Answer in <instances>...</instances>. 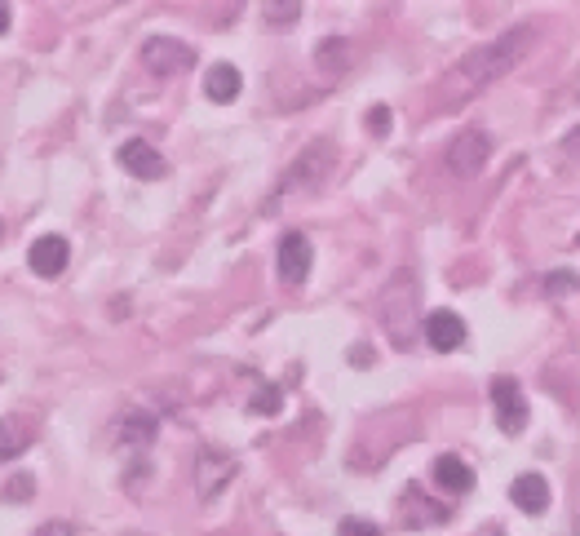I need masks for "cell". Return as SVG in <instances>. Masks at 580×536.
Returning a JSON list of instances; mask_svg holds the SVG:
<instances>
[{
    "label": "cell",
    "mask_w": 580,
    "mask_h": 536,
    "mask_svg": "<svg viewBox=\"0 0 580 536\" xmlns=\"http://www.w3.org/2000/svg\"><path fill=\"white\" fill-rule=\"evenodd\" d=\"M36 536H76V528H71L67 519H54V523H45V528H40Z\"/></svg>",
    "instance_id": "22"
},
{
    "label": "cell",
    "mask_w": 580,
    "mask_h": 536,
    "mask_svg": "<svg viewBox=\"0 0 580 536\" xmlns=\"http://www.w3.org/2000/svg\"><path fill=\"white\" fill-rule=\"evenodd\" d=\"M386 125H390V111L377 107V111H372V129H386Z\"/></svg>",
    "instance_id": "25"
},
{
    "label": "cell",
    "mask_w": 580,
    "mask_h": 536,
    "mask_svg": "<svg viewBox=\"0 0 580 536\" xmlns=\"http://www.w3.org/2000/svg\"><path fill=\"white\" fill-rule=\"evenodd\" d=\"M0 231H5V226H0Z\"/></svg>",
    "instance_id": "28"
},
{
    "label": "cell",
    "mask_w": 580,
    "mask_h": 536,
    "mask_svg": "<svg viewBox=\"0 0 580 536\" xmlns=\"http://www.w3.org/2000/svg\"><path fill=\"white\" fill-rule=\"evenodd\" d=\"M67 262H71V249L62 235H40V240L27 249V266L36 275H45V280H58V275L67 271Z\"/></svg>",
    "instance_id": "8"
},
{
    "label": "cell",
    "mask_w": 580,
    "mask_h": 536,
    "mask_svg": "<svg viewBox=\"0 0 580 536\" xmlns=\"http://www.w3.org/2000/svg\"><path fill=\"white\" fill-rule=\"evenodd\" d=\"M27 443H31V430L23 426V421H0V457H18V452H27Z\"/></svg>",
    "instance_id": "15"
},
{
    "label": "cell",
    "mask_w": 580,
    "mask_h": 536,
    "mask_svg": "<svg viewBox=\"0 0 580 536\" xmlns=\"http://www.w3.org/2000/svg\"><path fill=\"white\" fill-rule=\"evenodd\" d=\"M155 430H160V421H155L151 412H124L116 439L129 443V448H147V443L155 439Z\"/></svg>",
    "instance_id": "12"
},
{
    "label": "cell",
    "mask_w": 580,
    "mask_h": 536,
    "mask_svg": "<svg viewBox=\"0 0 580 536\" xmlns=\"http://www.w3.org/2000/svg\"><path fill=\"white\" fill-rule=\"evenodd\" d=\"M337 536H381V532H377V523H372V519H346L337 528Z\"/></svg>",
    "instance_id": "21"
},
{
    "label": "cell",
    "mask_w": 580,
    "mask_h": 536,
    "mask_svg": "<svg viewBox=\"0 0 580 536\" xmlns=\"http://www.w3.org/2000/svg\"><path fill=\"white\" fill-rule=\"evenodd\" d=\"M492 408H496V426L505 435H523L527 430V399H523V386L510 377H496L492 381Z\"/></svg>",
    "instance_id": "5"
},
{
    "label": "cell",
    "mask_w": 580,
    "mask_h": 536,
    "mask_svg": "<svg viewBox=\"0 0 580 536\" xmlns=\"http://www.w3.org/2000/svg\"><path fill=\"white\" fill-rule=\"evenodd\" d=\"M576 244H580V235H576Z\"/></svg>",
    "instance_id": "27"
},
{
    "label": "cell",
    "mask_w": 580,
    "mask_h": 536,
    "mask_svg": "<svg viewBox=\"0 0 580 536\" xmlns=\"http://www.w3.org/2000/svg\"><path fill=\"white\" fill-rule=\"evenodd\" d=\"M434 479H439V488H448V492H470L474 488V470L465 466L461 457H439L434 461Z\"/></svg>",
    "instance_id": "13"
},
{
    "label": "cell",
    "mask_w": 580,
    "mask_h": 536,
    "mask_svg": "<svg viewBox=\"0 0 580 536\" xmlns=\"http://www.w3.org/2000/svg\"><path fill=\"white\" fill-rule=\"evenodd\" d=\"M142 63H147V71H155V76H178V71H191L195 49L182 45V40H173V36H151L147 45H142Z\"/></svg>",
    "instance_id": "4"
},
{
    "label": "cell",
    "mask_w": 580,
    "mask_h": 536,
    "mask_svg": "<svg viewBox=\"0 0 580 536\" xmlns=\"http://www.w3.org/2000/svg\"><path fill=\"white\" fill-rule=\"evenodd\" d=\"M532 40H536L532 23H519V27H510L505 36L488 40L483 49H470V54H465L461 63L452 67V76H448V102H461V98L479 94V89L496 85L505 71H514L523 63V54L532 49Z\"/></svg>",
    "instance_id": "1"
},
{
    "label": "cell",
    "mask_w": 580,
    "mask_h": 536,
    "mask_svg": "<svg viewBox=\"0 0 580 536\" xmlns=\"http://www.w3.org/2000/svg\"><path fill=\"white\" fill-rule=\"evenodd\" d=\"M262 18H266V27H293L297 18H302V5H297V0H266L262 5Z\"/></svg>",
    "instance_id": "16"
},
{
    "label": "cell",
    "mask_w": 580,
    "mask_h": 536,
    "mask_svg": "<svg viewBox=\"0 0 580 536\" xmlns=\"http://www.w3.org/2000/svg\"><path fill=\"white\" fill-rule=\"evenodd\" d=\"M279 404H284V395H279V386L271 381V386H262V390H257V395H253V404H248V408H253L257 417H275Z\"/></svg>",
    "instance_id": "18"
},
{
    "label": "cell",
    "mask_w": 580,
    "mask_h": 536,
    "mask_svg": "<svg viewBox=\"0 0 580 536\" xmlns=\"http://www.w3.org/2000/svg\"><path fill=\"white\" fill-rule=\"evenodd\" d=\"M315 58H319V67H324V71H328V63H333V71H346L341 58H350V45H346V40H324V45L315 49Z\"/></svg>",
    "instance_id": "17"
},
{
    "label": "cell",
    "mask_w": 580,
    "mask_h": 536,
    "mask_svg": "<svg viewBox=\"0 0 580 536\" xmlns=\"http://www.w3.org/2000/svg\"><path fill=\"white\" fill-rule=\"evenodd\" d=\"M235 470H240V461L226 448H200V457H195V488H200V497L213 501L235 479Z\"/></svg>",
    "instance_id": "2"
},
{
    "label": "cell",
    "mask_w": 580,
    "mask_h": 536,
    "mask_svg": "<svg viewBox=\"0 0 580 536\" xmlns=\"http://www.w3.org/2000/svg\"><path fill=\"white\" fill-rule=\"evenodd\" d=\"M492 156V138L483 129H465L452 138V147H448V169L457 173V178H474V173L488 164Z\"/></svg>",
    "instance_id": "3"
},
{
    "label": "cell",
    "mask_w": 580,
    "mask_h": 536,
    "mask_svg": "<svg viewBox=\"0 0 580 536\" xmlns=\"http://www.w3.org/2000/svg\"><path fill=\"white\" fill-rule=\"evenodd\" d=\"M563 156H567V160H580V125L563 138Z\"/></svg>",
    "instance_id": "23"
},
{
    "label": "cell",
    "mask_w": 580,
    "mask_h": 536,
    "mask_svg": "<svg viewBox=\"0 0 580 536\" xmlns=\"http://www.w3.org/2000/svg\"><path fill=\"white\" fill-rule=\"evenodd\" d=\"M510 497L523 514H545L550 510V483H545L541 474H519L514 488H510Z\"/></svg>",
    "instance_id": "10"
},
{
    "label": "cell",
    "mask_w": 580,
    "mask_h": 536,
    "mask_svg": "<svg viewBox=\"0 0 580 536\" xmlns=\"http://www.w3.org/2000/svg\"><path fill=\"white\" fill-rule=\"evenodd\" d=\"M120 164L133 173V178H142V182H160L164 173H169V164H164V156L151 147V142H142V138H129L120 147Z\"/></svg>",
    "instance_id": "9"
},
{
    "label": "cell",
    "mask_w": 580,
    "mask_h": 536,
    "mask_svg": "<svg viewBox=\"0 0 580 536\" xmlns=\"http://www.w3.org/2000/svg\"><path fill=\"white\" fill-rule=\"evenodd\" d=\"M9 27H14V9H9V5H0V36H5Z\"/></svg>",
    "instance_id": "24"
},
{
    "label": "cell",
    "mask_w": 580,
    "mask_h": 536,
    "mask_svg": "<svg viewBox=\"0 0 580 536\" xmlns=\"http://www.w3.org/2000/svg\"><path fill=\"white\" fill-rule=\"evenodd\" d=\"M240 89H244V80L231 63H217V67H209V76H204V94H209L213 102H235Z\"/></svg>",
    "instance_id": "11"
},
{
    "label": "cell",
    "mask_w": 580,
    "mask_h": 536,
    "mask_svg": "<svg viewBox=\"0 0 580 536\" xmlns=\"http://www.w3.org/2000/svg\"><path fill=\"white\" fill-rule=\"evenodd\" d=\"M310 240L302 231H288L284 240H279V253H275V266H279V280L284 284H306V275H310Z\"/></svg>",
    "instance_id": "6"
},
{
    "label": "cell",
    "mask_w": 580,
    "mask_h": 536,
    "mask_svg": "<svg viewBox=\"0 0 580 536\" xmlns=\"http://www.w3.org/2000/svg\"><path fill=\"white\" fill-rule=\"evenodd\" d=\"M328 160H333V151H328V147H324V142H319V147H310V151H306V156H302V160H297V164H293V173H288L284 191H288V187H306V182H315V178H319V173H324V169H328Z\"/></svg>",
    "instance_id": "14"
},
{
    "label": "cell",
    "mask_w": 580,
    "mask_h": 536,
    "mask_svg": "<svg viewBox=\"0 0 580 536\" xmlns=\"http://www.w3.org/2000/svg\"><path fill=\"white\" fill-rule=\"evenodd\" d=\"M483 536H505V532H501V528H488V532H483Z\"/></svg>",
    "instance_id": "26"
},
{
    "label": "cell",
    "mask_w": 580,
    "mask_h": 536,
    "mask_svg": "<svg viewBox=\"0 0 580 536\" xmlns=\"http://www.w3.org/2000/svg\"><path fill=\"white\" fill-rule=\"evenodd\" d=\"M576 288H580V275H576V271H554V275H545V293H550V297L576 293Z\"/></svg>",
    "instance_id": "19"
},
{
    "label": "cell",
    "mask_w": 580,
    "mask_h": 536,
    "mask_svg": "<svg viewBox=\"0 0 580 536\" xmlns=\"http://www.w3.org/2000/svg\"><path fill=\"white\" fill-rule=\"evenodd\" d=\"M426 342H430V350H439V355L461 350L465 346V319L457 311H448V306L430 311L426 315Z\"/></svg>",
    "instance_id": "7"
},
{
    "label": "cell",
    "mask_w": 580,
    "mask_h": 536,
    "mask_svg": "<svg viewBox=\"0 0 580 536\" xmlns=\"http://www.w3.org/2000/svg\"><path fill=\"white\" fill-rule=\"evenodd\" d=\"M31 488H36V483H31V474H18V479L5 483V501H31Z\"/></svg>",
    "instance_id": "20"
}]
</instances>
